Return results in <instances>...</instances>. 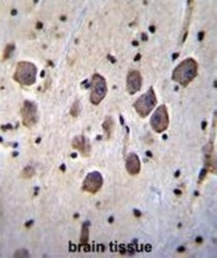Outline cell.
<instances>
[{"instance_id": "5bb4252c", "label": "cell", "mask_w": 217, "mask_h": 258, "mask_svg": "<svg viewBox=\"0 0 217 258\" xmlns=\"http://www.w3.org/2000/svg\"><path fill=\"white\" fill-rule=\"evenodd\" d=\"M192 11H193V8L191 9V7H190L187 10V13H186V21H185V24L183 26V32H182V41L185 40V37H186V34H187L188 26H190L191 18H192Z\"/></svg>"}, {"instance_id": "7c38bea8", "label": "cell", "mask_w": 217, "mask_h": 258, "mask_svg": "<svg viewBox=\"0 0 217 258\" xmlns=\"http://www.w3.org/2000/svg\"><path fill=\"white\" fill-rule=\"evenodd\" d=\"M88 241H89V225L86 222L82 225L81 237H80L81 245H86V244H88Z\"/></svg>"}, {"instance_id": "e0dca14e", "label": "cell", "mask_w": 217, "mask_h": 258, "mask_svg": "<svg viewBox=\"0 0 217 258\" xmlns=\"http://www.w3.org/2000/svg\"><path fill=\"white\" fill-rule=\"evenodd\" d=\"M30 255H29V253H28V251L26 250V249H20V250H18V251H16L14 252V254H13V257L14 258H19V257H29Z\"/></svg>"}, {"instance_id": "5b68a950", "label": "cell", "mask_w": 217, "mask_h": 258, "mask_svg": "<svg viewBox=\"0 0 217 258\" xmlns=\"http://www.w3.org/2000/svg\"><path fill=\"white\" fill-rule=\"evenodd\" d=\"M170 124L169 111L165 105L159 106L153 112L150 118V126L156 133H163L166 131Z\"/></svg>"}, {"instance_id": "3957f363", "label": "cell", "mask_w": 217, "mask_h": 258, "mask_svg": "<svg viewBox=\"0 0 217 258\" xmlns=\"http://www.w3.org/2000/svg\"><path fill=\"white\" fill-rule=\"evenodd\" d=\"M156 105H157V97H156L155 91L153 87H150L146 92L142 94L136 100L133 107L141 118H146L155 109Z\"/></svg>"}, {"instance_id": "277c9868", "label": "cell", "mask_w": 217, "mask_h": 258, "mask_svg": "<svg viewBox=\"0 0 217 258\" xmlns=\"http://www.w3.org/2000/svg\"><path fill=\"white\" fill-rule=\"evenodd\" d=\"M107 93L108 85L106 79L99 74L92 75L90 82V103L94 106H98L105 99Z\"/></svg>"}, {"instance_id": "ac0fdd59", "label": "cell", "mask_w": 217, "mask_h": 258, "mask_svg": "<svg viewBox=\"0 0 217 258\" xmlns=\"http://www.w3.org/2000/svg\"><path fill=\"white\" fill-rule=\"evenodd\" d=\"M13 50V45H7L6 46V48H5V50H4V55H3V59L5 60V59H7L8 57L10 56V53H11V51Z\"/></svg>"}, {"instance_id": "9a60e30c", "label": "cell", "mask_w": 217, "mask_h": 258, "mask_svg": "<svg viewBox=\"0 0 217 258\" xmlns=\"http://www.w3.org/2000/svg\"><path fill=\"white\" fill-rule=\"evenodd\" d=\"M34 174H35V170H34V168L32 166H26L22 170L21 177L23 179H30V178H32L34 176Z\"/></svg>"}, {"instance_id": "4fadbf2b", "label": "cell", "mask_w": 217, "mask_h": 258, "mask_svg": "<svg viewBox=\"0 0 217 258\" xmlns=\"http://www.w3.org/2000/svg\"><path fill=\"white\" fill-rule=\"evenodd\" d=\"M114 125H115V123H114V120L112 119V117H108L105 120V122L103 123V128H104V130H105V132L107 134V138L108 139L111 137V135L113 133Z\"/></svg>"}, {"instance_id": "30bf717a", "label": "cell", "mask_w": 217, "mask_h": 258, "mask_svg": "<svg viewBox=\"0 0 217 258\" xmlns=\"http://www.w3.org/2000/svg\"><path fill=\"white\" fill-rule=\"evenodd\" d=\"M125 168L130 176H137L141 171V160L140 157L132 152L126 156L125 159Z\"/></svg>"}, {"instance_id": "ba28073f", "label": "cell", "mask_w": 217, "mask_h": 258, "mask_svg": "<svg viewBox=\"0 0 217 258\" xmlns=\"http://www.w3.org/2000/svg\"><path fill=\"white\" fill-rule=\"evenodd\" d=\"M143 85V78L139 70H130L126 78V90L130 95L139 92Z\"/></svg>"}, {"instance_id": "52a82bcc", "label": "cell", "mask_w": 217, "mask_h": 258, "mask_svg": "<svg viewBox=\"0 0 217 258\" xmlns=\"http://www.w3.org/2000/svg\"><path fill=\"white\" fill-rule=\"evenodd\" d=\"M104 185V178L99 171H90L82 184V190L90 194L97 193Z\"/></svg>"}, {"instance_id": "8992f818", "label": "cell", "mask_w": 217, "mask_h": 258, "mask_svg": "<svg viewBox=\"0 0 217 258\" xmlns=\"http://www.w3.org/2000/svg\"><path fill=\"white\" fill-rule=\"evenodd\" d=\"M22 123L25 127L31 128L38 121V111L37 106L31 100H25L21 108Z\"/></svg>"}, {"instance_id": "9c48e42d", "label": "cell", "mask_w": 217, "mask_h": 258, "mask_svg": "<svg viewBox=\"0 0 217 258\" xmlns=\"http://www.w3.org/2000/svg\"><path fill=\"white\" fill-rule=\"evenodd\" d=\"M71 146L77 150L85 158H88L91 155L92 147L89 138L85 135H77L71 141Z\"/></svg>"}, {"instance_id": "2e32d148", "label": "cell", "mask_w": 217, "mask_h": 258, "mask_svg": "<svg viewBox=\"0 0 217 258\" xmlns=\"http://www.w3.org/2000/svg\"><path fill=\"white\" fill-rule=\"evenodd\" d=\"M80 113H81V105H80L79 100H76V102L72 104V106L70 108V115L72 117L77 118L80 115Z\"/></svg>"}, {"instance_id": "7a4b0ae2", "label": "cell", "mask_w": 217, "mask_h": 258, "mask_svg": "<svg viewBox=\"0 0 217 258\" xmlns=\"http://www.w3.org/2000/svg\"><path fill=\"white\" fill-rule=\"evenodd\" d=\"M37 67L34 63L29 61L18 62L13 73V80L21 86H31L36 82Z\"/></svg>"}, {"instance_id": "6da1fadb", "label": "cell", "mask_w": 217, "mask_h": 258, "mask_svg": "<svg viewBox=\"0 0 217 258\" xmlns=\"http://www.w3.org/2000/svg\"><path fill=\"white\" fill-rule=\"evenodd\" d=\"M199 64L194 58H186L181 61L172 73V80L181 87H187L198 76Z\"/></svg>"}, {"instance_id": "8fae6325", "label": "cell", "mask_w": 217, "mask_h": 258, "mask_svg": "<svg viewBox=\"0 0 217 258\" xmlns=\"http://www.w3.org/2000/svg\"><path fill=\"white\" fill-rule=\"evenodd\" d=\"M206 170L211 171V173H216V160L214 154V146L213 142L210 141V144L207 146L206 151Z\"/></svg>"}]
</instances>
